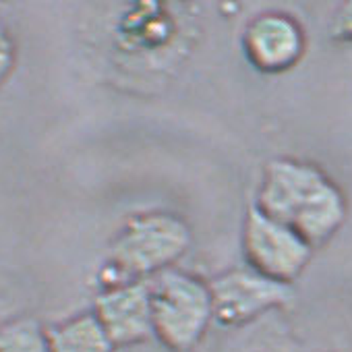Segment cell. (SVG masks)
Here are the masks:
<instances>
[{
  "mask_svg": "<svg viewBox=\"0 0 352 352\" xmlns=\"http://www.w3.org/2000/svg\"><path fill=\"white\" fill-rule=\"evenodd\" d=\"M255 208L290 226L313 249L329 243L348 218V201L340 185L313 162L272 157L261 172Z\"/></svg>",
  "mask_w": 352,
  "mask_h": 352,
  "instance_id": "1",
  "label": "cell"
},
{
  "mask_svg": "<svg viewBox=\"0 0 352 352\" xmlns=\"http://www.w3.org/2000/svg\"><path fill=\"white\" fill-rule=\"evenodd\" d=\"M193 245L189 222L172 212H141L131 216L108 245L100 270V288L122 282H147L172 270Z\"/></svg>",
  "mask_w": 352,
  "mask_h": 352,
  "instance_id": "2",
  "label": "cell"
},
{
  "mask_svg": "<svg viewBox=\"0 0 352 352\" xmlns=\"http://www.w3.org/2000/svg\"><path fill=\"white\" fill-rule=\"evenodd\" d=\"M149 292L153 338L170 352H193L214 323L210 282L172 267L149 280Z\"/></svg>",
  "mask_w": 352,
  "mask_h": 352,
  "instance_id": "3",
  "label": "cell"
},
{
  "mask_svg": "<svg viewBox=\"0 0 352 352\" xmlns=\"http://www.w3.org/2000/svg\"><path fill=\"white\" fill-rule=\"evenodd\" d=\"M210 282L214 300V321L243 329L272 313L284 311L294 300L292 284L276 282L249 265L230 267Z\"/></svg>",
  "mask_w": 352,
  "mask_h": 352,
  "instance_id": "4",
  "label": "cell"
},
{
  "mask_svg": "<svg viewBox=\"0 0 352 352\" xmlns=\"http://www.w3.org/2000/svg\"><path fill=\"white\" fill-rule=\"evenodd\" d=\"M313 253L315 249L298 232L251 204L243 224V255L249 267L276 282L294 284Z\"/></svg>",
  "mask_w": 352,
  "mask_h": 352,
  "instance_id": "5",
  "label": "cell"
},
{
  "mask_svg": "<svg viewBox=\"0 0 352 352\" xmlns=\"http://www.w3.org/2000/svg\"><path fill=\"white\" fill-rule=\"evenodd\" d=\"M241 48L255 71L280 75L302 60L307 52V32L290 13L263 11L251 17L243 28Z\"/></svg>",
  "mask_w": 352,
  "mask_h": 352,
  "instance_id": "6",
  "label": "cell"
},
{
  "mask_svg": "<svg viewBox=\"0 0 352 352\" xmlns=\"http://www.w3.org/2000/svg\"><path fill=\"white\" fill-rule=\"evenodd\" d=\"M91 311L116 348L143 344L153 338L149 280L122 282L100 288Z\"/></svg>",
  "mask_w": 352,
  "mask_h": 352,
  "instance_id": "7",
  "label": "cell"
},
{
  "mask_svg": "<svg viewBox=\"0 0 352 352\" xmlns=\"http://www.w3.org/2000/svg\"><path fill=\"white\" fill-rule=\"evenodd\" d=\"M50 352H116L94 311H83L46 327Z\"/></svg>",
  "mask_w": 352,
  "mask_h": 352,
  "instance_id": "8",
  "label": "cell"
},
{
  "mask_svg": "<svg viewBox=\"0 0 352 352\" xmlns=\"http://www.w3.org/2000/svg\"><path fill=\"white\" fill-rule=\"evenodd\" d=\"M226 352H307V348L278 311L239 329Z\"/></svg>",
  "mask_w": 352,
  "mask_h": 352,
  "instance_id": "9",
  "label": "cell"
},
{
  "mask_svg": "<svg viewBox=\"0 0 352 352\" xmlns=\"http://www.w3.org/2000/svg\"><path fill=\"white\" fill-rule=\"evenodd\" d=\"M0 352H50L46 327L34 317L0 323Z\"/></svg>",
  "mask_w": 352,
  "mask_h": 352,
  "instance_id": "10",
  "label": "cell"
},
{
  "mask_svg": "<svg viewBox=\"0 0 352 352\" xmlns=\"http://www.w3.org/2000/svg\"><path fill=\"white\" fill-rule=\"evenodd\" d=\"M329 36L336 42H346L352 44V0L342 3L329 21Z\"/></svg>",
  "mask_w": 352,
  "mask_h": 352,
  "instance_id": "11",
  "label": "cell"
},
{
  "mask_svg": "<svg viewBox=\"0 0 352 352\" xmlns=\"http://www.w3.org/2000/svg\"><path fill=\"white\" fill-rule=\"evenodd\" d=\"M15 63H17L15 42L5 30H0V85H5V81L11 77Z\"/></svg>",
  "mask_w": 352,
  "mask_h": 352,
  "instance_id": "12",
  "label": "cell"
}]
</instances>
